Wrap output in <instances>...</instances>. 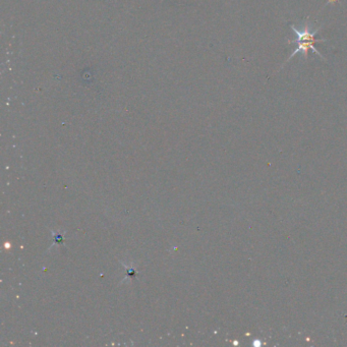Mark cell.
Segmentation results:
<instances>
[{
  "mask_svg": "<svg viewBox=\"0 0 347 347\" xmlns=\"http://www.w3.org/2000/svg\"><path fill=\"white\" fill-rule=\"evenodd\" d=\"M318 42H321V41H311V40H303V41H298V42H294L293 44H296V48L294 49V51L291 53V55L288 57V59L285 61V63L286 62H288L294 55H296L297 53H300L303 57H305V58H307L308 57V50H311V51H313L314 53H316V54H318L320 57H322L323 59H325L324 58V56L322 55V53H320L317 49H316V47L314 46V44L315 43H318Z\"/></svg>",
  "mask_w": 347,
  "mask_h": 347,
  "instance_id": "obj_1",
  "label": "cell"
},
{
  "mask_svg": "<svg viewBox=\"0 0 347 347\" xmlns=\"http://www.w3.org/2000/svg\"><path fill=\"white\" fill-rule=\"evenodd\" d=\"M336 2H337V0H329V4H334Z\"/></svg>",
  "mask_w": 347,
  "mask_h": 347,
  "instance_id": "obj_2",
  "label": "cell"
}]
</instances>
